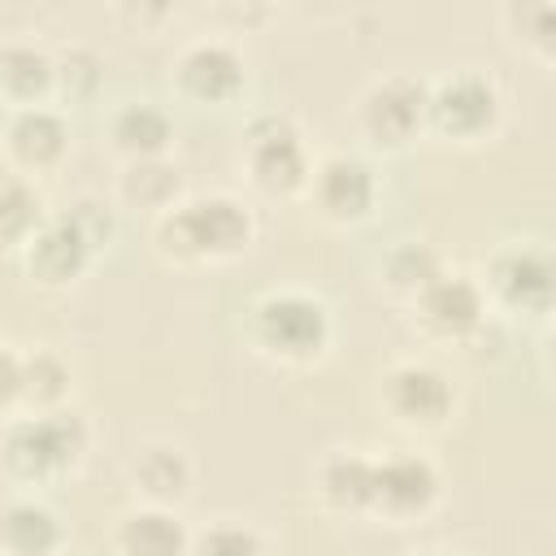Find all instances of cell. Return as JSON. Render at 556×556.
Returning a JSON list of instances; mask_svg holds the SVG:
<instances>
[{
	"label": "cell",
	"mask_w": 556,
	"mask_h": 556,
	"mask_svg": "<svg viewBox=\"0 0 556 556\" xmlns=\"http://www.w3.org/2000/svg\"><path fill=\"white\" fill-rule=\"evenodd\" d=\"M256 235L252 208L230 191L182 195L152 222V248L169 265H213L239 256Z\"/></svg>",
	"instance_id": "obj_1"
},
{
	"label": "cell",
	"mask_w": 556,
	"mask_h": 556,
	"mask_svg": "<svg viewBox=\"0 0 556 556\" xmlns=\"http://www.w3.org/2000/svg\"><path fill=\"white\" fill-rule=\"evenodd\" d=\"M91 426L78 408L22 413L0 430V473L17 486H48L87 460Z\"/></svg>",
	"instance_id": "obj_2"
},
{
	"label": "cell",
	"mask_w": 556,
	"mask_h": 556,
	"mask_svg": "<svg viewBox=\"0 0 556 556\" xmlns=\"http://www.w3.org/2000/svg\"><path fill=\"white\" fill-rule=\"evenodd\" d=\"M248 339L274 365H313L334 339V317L321 295L304 287H278L248 308Z\"/></svg>",
	"instance_id": "obj_3"
},
{
	"label": "cell",
	"mask_w": 556,
	"mask_h": 556,
	"mask_svg": "<svg viewBox=\"0 0 556 556\" xmlns=\"http://www.w3.org/2000/svg\"><path fill=\"white\" fill-rule=\"evenodd\" d=\"M504 117L500 83L486 70L460 65L426 83V126L452 143H482Z\"/></svg>",
	"instance_id": "obj_4"
},
{
	"label": "cell",
	"mask_w": 556,
	"mask_h": 556,
	"mask_svg": "<svg viewBox=\"0 0 556 556\" xmlns=\"http://www.w3.org/2000/svg\"><path fill=\"white\" fill-rule=\"evenodd\" d=\"M239 165H243L248 182L256 191H265V195H300L308 174H313V156H308L304 130L287 113L252 117V126L243 130Z\"/></svg>",
	"instance_id": "obj_5"
},
{
	"label": "cell",
	"mask_w": 556,
	"mask_h": 556,
	"mask_svg": "<svg viewBox=\"0 0 556 556\" xmlns=\"http://www.w3.org/2000/svg\"><path fill=\"white\" fill-rule=\"evenodd\" d=\"M169 83L187 104L222 109L248 87V56L226 35H195L169 61Z\"/></svg>",
	"instance_id": "obj_6"
},
{
	"label": "cell",
	"mask_w": 556,
	"mask_h": 556,
	"mask_svg": "<svg viewBox=\"0 0 556 556\" xmlns=\"http://www.w3.org/2000/svg\"><path fill=\"white\" fill-rule=\"evenodd\" d=\"M482 291L486 304L543 321L556 300V261L543 243H504L486 256Z\"/></svg>",
	"instance_id": "obj_7"
},
{
	"label": "cell",
	"mask_w": 556,
	"mask_h": 556,
	"mask_svg": "<svg viewBox=\"0 0 556 556\" xmlns=\"http://www.w3.org/2000/svg\"><path fill=\"white\" fill-rule=\"evenodd\" d=\"M378 404L395 426L434 434L456 417V387L430 361H395L378 378Z\"/></svg>",
	"instance_id": "obj_8"
},
{
	"label": "cell",
	"mask_w": 556,
	"mask_h": 556,
	"mask_svg": "<svg viewBox=\"0 0 556 556\" xmlns=\"http://www.w3.org/2000/svg\"><path fill=\"white\" fill-rule=\"evenodd\" d=\"M443 500V473L426 452L395 447L387 456H374V495L369 517H382L391 526L421 521Z\"/></svg>",
	"instance_id": "obj_9"
},
{
	"label": "cell",
	"mask_w": 556,
	"mask_h": 556,
	"mask_svg": "<svg viewBox=\"0 0 556 556\" xmlns=\"http://www.w3.org/2000/svg\"><path fill=\"white\" fill-rule=\"evenodd\" d=\"M356 130L374 148H408L426 130V78L417 74H378L356 96Z\"/></svg>",
	"instance_id": "obj_10"
},
{
	"label": "cell",
	"mask_w": 556,
	"mask_h": 556,
	"mask_svg": "<svg viewBox=\"0 0 556 556\" xmlns=\"http://www.w3.org/2000/svg\"><path fill=\"white\" fill-rule=\"evenodd\" d=\"M304 195L321 222L356 226L378 208L382 182H378V169L361 152H326L313 161Z\"/></svg>",
	"instance_id": "obj_11"
},
{
	"label": "cell",
	"mask_w": 556,
	"mask_h": 556,
	"mask_svg": "<svg viewBox=\"0 0 556 556\" xmlns=\"http://www.w3.org/2000/svg\"><path fill=\"white\" fill-rule=\"evenodd\" d=\"M413 321L421 334L443 339V343H465L486 326V291L478 278L460 274V269H443L434 274L413 300Z\"/></svg>",
	"instance_id": "obj_12"
},
{
	"label": "cell",
	"mask_w": 556,
	"mask_h": 556,
	"mask_svg": "<svg viewBox=\"0 0 556 556\" xmlns=\"http://www.w3.org/2000/svg\"><path fill=\"white\" fill-rule=\"evenodd\" d=\"M70 117L56 104L13 109L4 122V156L22 178H39L65 165L70 156Z\"/></svg>",
	"instance_id": "obj_13"
},
{
	"label": "cell",
	"mask_w": 556,
	"mask_h": 556,
	"mask_svg": "<svg viewBox=\"0 0 556 556\" xmlns=\"http://www.w3.org/2000/svg\"><path fill=\"white\" fill-rule=\"evenodd\" d=\"M17 256H22V269L30 274V282H39V287H48V291L74 287V282L87 274V265L96 261L91 248H87L56 213L39 222V230L22 243Z\"/></svg>",
	"instance_id": "obj_14"
},
{
	"label": "cell",
	"mask_w": 556,
	"mask_h": 556,
	"mask_svg": "<svg viewBox=\"0 0 556 556\" xmlns=\"http://www.w3.org/2000/svg\"><path fill=\"white\" fill-rule=\"evenodd\" d=\"M191 456L169 439H143L126 460V482L135 486L139 504L174 508L191 495Z\"/></svg>",
	"instance_id": "obj_15"
},
{
	"label": "cell",
	"mask_w": 556,
	"mask_h": 556,
	"mask_svg": "<svg viewBox=\"0 0 556 556\" xmlns=\"http://www.w3.org/2000/svg\"><path fill=\"white\" fill-rule=\"evenodd\" d=\"M317 500L339 517H369L374 495V456L361 447H334L317 460Z\"/></svg>",
	"instance_id": "obj_16"
},
{
	"label": "cell",
	"mask_w": 556,
	"mask_h": 556,
	"mask_svg": "<svg viewBox=\"0 0 556 556\" xmlns=\"http://www.w3.org/2000/svg\"><path fill=\"white\" fill-rule=\"evenodd\" d=\"M191 530L174 508L135 504L113 521V552L117 556H187Z\"/></svg>",
	"instance_id": "obj_17"
},
{
	"label": "cell",
	"mask_w": 556,
	"mask_h": 556,
	"mask_svg": "<svg viewBox=\"0 0 556 556\" xmlns=\"http://www.w3.org/2000/svg\"><path fill=\"white\" fill-rule=\"evenodd\" d=\"M65 526L35 495L0 500V556H61Z\"/></svg>",
	"instance_id": "obj_18"
},
{
	"label": "cell",
	"mask_w": 556,
	"mask_h": 556,
	"mask_svg": "<svg viewBox=\"0 0 556 556\" xmlns=\"http://www.w3.org/2000/svg\"><path fill=\"white\" fill-rule=\"evenodd\" d=\"M109 148L122 161H148V156H169L174 148V117L156 100H126L109 113L104 122Z\"/></svg>",
	"instance_id": "obj_19"
},
{
	"label": "cell",
	"mask_w": 556,
	"mask_h": 556,
	"mask_svg": "<svg viewBox=\"0 0 556 556\" xmlns=\"http://www.w3.org/2000/svg\"><path fill=\"white\" fill-rule=\"evenodd\" d=\"M187 195L182 169L169 156H148V161H122L117 169V204L139 208V213H169Z\"/></svg>",
	"instance_id": "obj_20"
},
{
	"label": "cell",
	"mask_w": 556,
	"mask_h": 556,
	"mask_svg": "<svg viewBox=\"0 0 556 556\" xmlns=\"http://www.w3.org/2000/svg\"><path fill=\"white\" fill-rule=\"evenodd\" d=\"M0 96L13 109L52 104V52L35 39L0 43Z\"/></svg>",
	"instance_id": "obj_21"
},
{
	"label": "cell",
	"mask_w": 556,
	"mask_h": 556,
	"mask_svg": "<svg viewBox=\"0 0 556 556\" xmlns=\"http://www.w3.org/2000/svg\"><path fill=\"white\" fill-rule=\"evenodd\" d=\"M70 387H74V369L56 348H35V352H17V400L26 413H52L70 404Z\"/></svg>",
	"instance_id": "obj_22"
},
{
	"label": "cell",
	"mask_w": 556,
	"mask_h": 556,
	"mask_svg": "<svg viewBox=\"0 0 556 556\" xmlns=\"http://www.w3.org/2000/svg\"><path fill=\"white\" fill-rule=\"evenodd\" d=\"M447 265H443V256L426 243V239H400V243H391L387 248V256L378 261V282L391 291V295H400V300H413L434 274H443Z\"/></svg>",
	"instance_id": "obj_23"
},
{
	"label": "cell",
	"mask_w": 556,
	"mask_h": 556,
	"mask_svg": "<svg viewBox=\"0 0 556 556\" xmlns=\"http://www.w3.org/2000/svg\"><path fill=\"white\" fill-rule=\"evenodd\" d=\"M104 83V61L96 48L87 43H65L52 52V100H65V104H87L96 100Z\"/></svg>",
	"instance_id": "obj_24"
},
{
	"label": "cell",
	"mask_w": 556,
	"mask_h": 556,
	"mask_svg": "<svg viewBox=\"0 0 556 556\" xmlns=\"http://www.w3.org/2000/svg\"><path fill=\"white\" fill-rule=\"evenodd\" d=\"M504 26H508V39L539 56V61H552L556 52V4L552 0H513L500 9Z\"/></svg>",
	"instance_id": "obj_25"
},
{
	"label": "cell",
	"mask_w": 556,
	"mask_h": 556,
	"mask_svg": "<svg viewBox=\"0 0 556 556\" xmlns=\"http://www.w3.org/2000/svg\"><path fill=\"white\" fill-rule=\"evenodd\" d=\"M56 217L91 248V256H100V252L113 243V235H117V208H113L104 195H91V191L65 200V204L56 208Z\"/></svg>",
	"instance_id": "obj_26"
},
{
	"label": "cell",
	"mask_w": 556,
	"mask_h": 556,
	"mask_svg": "<svg viewBox=\"0 0 556 556\" xmlns=\"http://www.w3.org/2000/svg\"><path fill=\"white\" fill-rule=\"evenodd\" d=\"M187 556H269V547H265L256 526L235 521V517H217L191 534Z\"/></svg>",
	"instance_id": "obj_27"
},
{
	"label": "cell",
	"mask_w": 556,
	"mask_h": 556,
	"mask_svg": "<svg viewBox=\"0 0 556 556\" xmlns=\"http://www.w3.org/2000/svg\"><path fill=\"white\" fill-rule=\"evenodd\" d=\"M17 400V352L0 343V408Z\"/></svg>",
	"instance_id": "obj_28"
},
{
	"label": "cell",
	"mask_w": 556,
	"mask_h": 556,
	"mask_svg": "<svg viewBox=\"0 0 556 556\" xmlns=\"http://www.w3.org/2000/svg\"><path fill=\"white\" fill-rule=\"evenodd\" d=\"M413 556H460V552H439V547H430V552H413Z\"/></svg>",
	"instance_id": "obj_29"
}]
</instances>
